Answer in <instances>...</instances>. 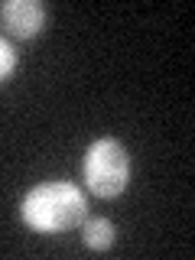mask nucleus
Listing matches in <instances>:
<instances>
[{
  "label": "nucleus",
  "instance_id": "f257e3e1",
  "mask_svg": "<svg viewBox=\"0 0 195 260\" xmlns=\"http://www.w3.org/2000/svg\"><path fill=\"white\" fill-rule=\"evenodd\" d=\"M85 215H88L85 192L75 182H65V179L39 182L20 202V218L26 221V228L43 231V234L69 231L78 221H85Z\"/></svg>",
  "mask_w": 195,
  "mask_h": 260
},
{
  "label": "nucleus",
  "instance_id": "7ed1b4c3",
  "mask_svg": "<svg viewBox=\"0 0 195 260\" xmlns=\"http://www.w3.org/2000/svg\"><path fill=\"white\" fill-rule=\"evenodd\" d=\"M46 7L39 0H7L0 4V26L16 39H29L43 29Z\"/></svg>",
  "mask_w": 195,
  "mask_h": 260
},
{
  "label": "nucleus",
  "instance_id": "20e7f679",
  "mask_svg": "<svg viewBox=\"0 0 195 260\" xmlns=\"http://www.w3.org/2000/svg\"><path fill=\"white\" fill-rule=\"evenodd\" d=\"M81 238L91 250H108L114 244V224L108 218H88L85 228H81Z\"/></svg>",
  "mask_w": 195,
  "mask_h": 260
},
{
  "label": "nucleus",
  "instance_id": "39448f33",
  "mask_svg": "<svg viewBox=\"0 0 195 260\" xmlns=\"http://www.w3.org/2000/svg\"><path fill=\"white\" fill-rule=\"evenodd\" d=\"M13 69H16V52H13V46L7 43L4 36H0V81L10 78Z\"/></svg>",
  "mask_w": 195,
  "mask_h": 260
},
{
  "label": "nucleus",
  "instance_id": "f03ea898",
  "mask_svg": "<svg viewBox=\"0 0 195 260\" xmlns=\"http://www.w3.org/2000/svg\"><path fill=\"white\" fill-rule=\"evenodd\" d=\"M81 179L94 195L101 199H114L127 189L130 182V156L124 150V143L114 137H101L88 146L85 153V166H81Z\"/></svg>",
  "mask_w": 195,
  "mask_h": 260
}]
</instances>
